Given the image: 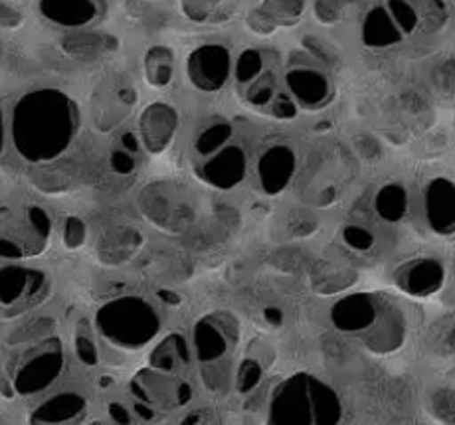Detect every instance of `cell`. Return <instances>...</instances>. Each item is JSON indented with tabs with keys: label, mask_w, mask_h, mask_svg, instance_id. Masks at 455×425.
Wrapping results in <instances>:
<instances>
[{
	"label": "cell",
	"mask_w": 455,
	"mask_h": 425,
	"mask_svg": "<svg viewBox=\"0 0 455 425\" xmlns=\"http://www.w3.org/2000/svg\"><path fill=\"white\" fill-rule=\"evenodd\" d=\"M80 127L76 103L58 90L26 93L14 106L12 143L26 161L46 162L62 154Z\"/></svg>",
	"instance_id": "cell-1"
},
{
	"label": "cell",
	"mask_w": 455,
	"mask_h": 425,
	"mask_svg": "<svg viewBox=\"0 0 455 425\" xmlns=\"http://www.w3.org/2000/svg\"><path fill=\"white\" fill-rule=\"evenodd\" d=\"M95 325L103 341L121 350L145 349L161 331V319L155 307L141 297H119L105 303L95 315Z\"/></svg>",
	"instance_id": "cell-2"
},
{
	"label": "cell",
	"mask_w": 455,
	"mask_h": 425,
	"mask_svg": "<svg viewBox=\"0 0 455 425\" xmlns=\"http://www.w3.org/2000/svg\"><path fill=\"white\" fill-rule=\"evenodd\" d=\"M64 370V350L58 338L40 344L32 357L20 364L12 386L20 396H32L50 388Z\"/></svg>",
	"instance_id": "cell-3"
},
{
	"label": "cell",
	"mask_w": 455,
	"mask_h": 425,
	"mask_svg": "<svg viewBox=\"0 0 455 425\" xmlns=\"http://www.w3.org/2000/svg\"><path fill=\"white\" fill-rule=\"evenodd\" d=\"M271 425H315L307 376H295L277 390L271 402Z\"/></svg>",
	"instance_id": "cell-4"
},
{
	"label": "cell",
	"mask_w": 455,
	"mask_h": 425,
	"mask_svg": "<svg viewBox=\"0 0 455 425\" xmlns=\"http://www.w3.org/2000/svg\"><path fill=\"white\" fill-rule=\"evenodd\" d=\"M238 334V325L228 313L198 320L195 333H192V346H195L196 358L204 364L222 360Z\"/></svg>",
	"instance_id": "cell-5"
},
{
	"label": "cell",
	"mask_w": 455,
	"mask_h": 425,
	"mask_svg": "<svg viewBox=\"0 0 455 425\" xmlns=\"http://www.w3.org/2000/svg\"><path fill=\"white\" fill-rule=\"evenodd\" d=\"M230 75V51L220 44L195 50L188 58V80L196 90L212 93L224 88Z\"/></svg>",
	"instance_id": "cell-6"
},
{
	"label": "cell",
	"mask_w": 455,
	"mask_h": 425,
	"mask_svg": "<svg viewBox=\"0 0 455 425\" xmlns=\"http://www.w3.org/2000/svg\"><path fill=\"white\" fill-rule=\"evenodd\" d=\"M246 154L240 146L226 145L224 149L208 157L204 164H200L198 175L212 188L230 190L246 177Z\"/></svg>",
	"instance_id": "cell-7"
},
{
	"label": "cell",
	"mask_w": 455,
	"mask_h": 425,
	"mask_svg": "<svg viewBox=\"0 0 455 425\" xmlns=\"http://www.w3.org/2000/svg\"><path fill=\"white\" fill-rule=\"evenodd\" d=\"M179 127V113L169 103H151L139 121L141 143L151 154H161L171 145Z\"/></svg>",
	"instance_id": "cell-8"
},
{
	"label": "cell",
	"mask_w": 455,
	"mask_h": 425,
	"mask_svg": "<svg viewBox=\"0 0 455 425\" xmlns=\"http://www.w3.org/2000/svg\"><path fill=\"white\" fill-rule=\"evenodd\" d=\"M380 301L371 295H353L335 303L331 319L339 331L345 333H366L379 317Z\"/></svg>",
	"instance_id": "cell-9"
},
{
	"label": "cell",
	"mask_w": 455,
	"mask_h": 425,
	"mask_svg": "<svg viewBox=\"0 0 455 425\" xmlns=\"http://www.w3.org/2000/svg\"><path fill=\"white\" fill-rule=\"evenodd\" d=\"M46 287V277L36 269L6 265L0 269V305L12 307L24 297H38Z\"/></svg>",
	"instance_id": "cell-10"
},
{
	"label": "cell",
	"mask_w": 455,
	"mask_h": 425,
	"mask_svg": "<svg viewBox=\"0 0 455 425\" xmlns=\"http://www.w3.org/2000/svg\"><path fill=\"white\" fill-rule=\"evenodd\" d=\"M366 344L374 352H392L404 342L406 336V320L400 311L392 305H382L379 309L374 325L366 331Z\"/></svg>",
	"instance_id": "cell-11"
},
{
	"label": "cell",
	"mask_w": 455,
	"mask_h": 425,
	"mask_svg": "<svg viewBox=\"0 0 455 425\" xmlns=\"http://www.w3.org/2000/svg\"><path fill=\"white\" fill-rule=\"evenodd\" d=\"M295 172V154L283 145L271 146L258 164L259 185L267 194H279Z\"/></svg>",
	"instance_id": "cell-12"
},
{
	"label": "cell",
	"mask_w": 455,
	"mask_h": 425,
	"mask_svg": "<svg viewBox=\"0 0 455 425\" xmlns=\"http://www.w3.org/2000/svg\"><path fill=\"white\" fill-rule=\"evenodd\" d=\"M182 382H174L171 374H163L156 370H147L137 374V378L131 382V392L137 400H143V404L153 405H171L180 404L179 390Z\"/></svg>",
	"instance_id": "cell-13"
},
{
	"label": "cell",
	"mask_w": 455,
	"mask_h": 425,
	"mask_svg": "<svg viewBox=\"0 0 455 425\" xmlns=\"http://www.w3.org/2000/svg\"><path fill=\"white\" fill-rule=\"evenodd\" d=\"M426 214L434 232L442 233V236H450V233H453L455 208H453V186L450 180L437 178L430 186H427Z\"/></svg>",
	"instance_id": "cell-14"
},
{
	"label": "cell",
	"mask_w": 455,
	"mask_h": 425,
	"mask_svg": "<svg viewBox=\"0 0 455 425\" xmlns=\"http://www.w3.org/2000/svg\"><path fill=\"white\" fill-rule=\"evenodd\" d=\"M40 12L50 22L66 26V28H82L98 19L100 3L92 0H46L40 3Z\"/></svg>",
	"instance_id": "cell-15"
},
{
	"label": "cell",
	"mask_w": 455,
	"mask_h": 425,
	"mask_svg": "<svg viewBox=\"0 0 455 425\" xmlns=\"http://www.w3.org/2000/svg\"><path fill=\"white\" fill-rule=\"evenodd\" d=\"M287 88L293 98L307 107H319L329 99L331 83L325 75L311 67H295L287 72Z\"/></svg>",
	"instance_id": "cell-16"
},
{
	"label": "cell",
	"mask_w": 455,
	"mask_h": 425,
	"mask_svg": "<svg viewBox=\"0 0 455 425\" xmlns=\"http://www.w3.org/2000/svg\"><path fill=\"white\" fill-rule=\"evenodd\" d=\"M85 413V400L80 394H58L34 412L30 425H74Z\"/></svg>",
	"instance_id": "cell-17"
},
{
	"label": "cell",
	"mask_w": 455,
	"mask_h": 425,
	"mask_svg": "<svg viewBox=\"0 0 455 425\" xmlns=\"http://www.w3.org/2000/svg\"><path fill=\"white\" fill-rule=\"evenodd\" d=\"M443 269L432 259H418L400 273L402 289L416 297H426L442 287Z\"/></svg>",
	"instance_id": "cell-18"
},
{
	"label": "cell",
	"mask_w": 455,
	"mask_h": 425,
	"mask_svg": "<svg viewBox=\"0 0 455 425\" xmlns=\"http://www.w3.org/2000/svg\"><path fill=\"white\" fill-rule=\"evenodd\" d=\"M309 394L315 425H337L343 415V407L335 390L319 380H309Z\"/></svg>",
	"instance_id": "cell-19"
},
{
	"label": "cell",
	"mask_w": 455,
	"mask_h": 425,
	"mask_svg": "<svg viewBox=\"0 0 455 425\" xmlns=\"http://www.w3.org/2000/svg\"><path fill=\"white\" fill-rule=\"evenodd\" d=\"M62 46L69 56L92 59V58L108 54L111 50H116V40L98 32H82V34H72V36H68L62 42Z\"/></svg>",
	"instance_id": "cell-20"
},
{
	"label": "cell",
	"mask_w": 455,
	"mask_h": 425,
	"mask_svg": "<svg viewBox=\"0 0 455 425\" xmlns=\"http://www.w3.org/2000/svg\"><path fill=\"white\" fill-rule=\"evenodd\" d=\"M188 360V346L180 334L169 336L151 354V366L163 374H172L179 366H185Z\"/></svg>",
	"instance_id": "cell-21"
},
{
	"label": "cell",
	"mask_w": 455,
	"mask_h": 425,
	"mask_svg": "<svg viewBox=\"0 0 455 425\" xmlns=\"http://www.w3.org/2000/svg\"><path fill=\"white\" fill-rule=\"evenodd\" d=\"M141 246V238L133 230H116L101 241L100 254L108 264H121L135 254Z\"/></svg>",
	"instance_id": "cell-22"
},
{
	"label": "cell",
	"mask_w": 455,
	"mask_h": 425,
	"mask_svg": "<svg viewBox=\"0 0 455 425\" xmlns=\"http://www.w3.org/2000/svg\"><path fill=\"white\" fill-rule=\"evenodd\" d=\"M147 80L155 88H166L174 75V54L164 46H153L145 56Z\"/></svg>",
	"instance_id": "cell-23"
},
{
	"label": "cell",
	"mask_w": 455,
	"mask_h": 425,
	"mask_svg": "<svg viewBox=\"0 0 455 425\" xmlns=\"http://www.w3.org/2000/svg\"><path fill=\"white\" fill-rule=\"evenodd\" d=\"M363 38L366 40V44H371L372 48H384L400 42L402 34L396 28V24L392 22L388 12L376 11L371 12L369 19H366Z\"/></svg>",
	"instance_id": "cell-24"
},
{
	"label": "cell",
	"mask_w": 455,
	"mask_h": 425,
	"mask_svg": "<svg viewBox=\"0 0 455 425\" xmlns=\"http://www.w3.org/2000/svg\"><path fill=\"white\" fill-rule=\"evenodd\" d=\"M406 206H408L406 190L398 185L384 186L379 193V198H376V208H379V214L382 216V218H387L388 222L400 220L406 212Z\"/></svg>",
	"instance_id": "cell-25"
},
{
	"label": "cell",
	"mask_w": 455,
	"mask_h": 425,
	"mask_svg": "<svg viewBox=\"0 0 455 425\" xmlns=\"http://www.w3.org/2000/svg\"><path fill=\"white\" fill-rule=\"evenodd\" d=\"M230 137H232V127L228 123H222V121H220V123L210 125L208 129H204L203 133H200V137L196 138V143H195V149H196L200 157L208 159V157H212V154H216L220 149H224L228 141H230Z\"/></svg>",
	"instance_id": "cell-26"
},
{
	"label": "cell",
	"mask_w": 455,
	"mask_h": 425,
	"mask_svg": "<svg viewBox=\"0 0 455 425\" xmlns=\"http://www.w3.org/2000/svg\"><path fill=\"white\" fill-rule=\"evenodd\" d=\"M356 279V275L351 272V269H343L337 265H325L321 269L319 277H315V287H323V293H335L345 289L347 285H353Z\"/></svg>",
	"instance_id": "cell-27"
},
{
	"label": "cell",
	"mask_w": 455,
	"mask_h": 425,
	"mask_svg": "<svg viewBox=\"0 0 455 425\" xmlns=\"http://www.w3.org/2000/svg\"><path fill=\"white\" fill-rule=\"evenodd\" d=\"M261 12L274 22V26H291L301 19L305 4L301 3H261Z\"/></svg>",
	"instance_id": "cell-28"
},
{
	"label": "cell",
	"mask_w": 455,
	"mask_h": 425,
	"mask_svg": "<svg viewBox=\"0 0 455 425\" xmlns=\"http://www.w3.org/2000/svg\"><path fill=\"white\" fill-rule=\"evenodd\" d=\"M235 75H238L240 83L256 82L261 75V56L256 50H243L238 58V66H235Z\"/></svg>",
	"instance_id": "cell-29"
},
{
	"label": "cell",
	"mask_w": 455,
	"mask_h": 425,
	"mask_svg": "<svg viewBox=\"0 0 455 425\" xmlns=\"http://www.w3.org/2000/svg\"><path fill=\"white\" fill-rule=\"evenodd\" d=\"M274 75L271 74H261L256 82H251L250 90H248V99L251 106H269V101L274 99Z\"/></svg>",
	"instance_id": "cell-30"
},
{
	"label": "cell",
	"mask_w": 455,
	"mask_h": 425,
	"mask_svg": "<svg viewBox=\"0 0 455 425\" xmlns=\"http://www.w3.org/2000/svg\"><path fill=\"white\" fill-rule=\"evenodd\" d=\"M387 8H390L388 14H390L392 22L396 24L400 34L414 32V28L418 26V14L412 6L406 3H388Z\"/></svg>",
	"instance_id": "cell-31"
},
{
	"label": "cell",
	"mask_w": 455,
	"mask_h": 425,
	"mask_svg": "<svg viewBox=\"0 0 455 425\" xmlns=\"http://www.w3.org/2000/svg\"><path fill=\"white\" fill-rule=\"evenodd\" d=\"M261 378V366L256 360H246L240 366L238 374H235V388L240 392H250L258 386V382Z\"/></svg>",
	"instance_id": "cell-32"
},
{
	"label": "cell",
	"mask_w": 455,
	"mask_h": 425,
	"mask_svg": "<svg viewBox=\"0 0 455 425\" xmlns=\"http://www.w3.org/2000/svg\"><path fill=\"white\" fill-rule=\"evenodd\" d=\"M432 413L443 423H453V394L450 390L445 392H437L432 397Z\"/></svg>",
	"instance_id": "cell-33"
},
{
	"label": "cell",
	"mask_w": 455,
	"mask_h": 425,
	"mask_svg": "<svg viewBox=\"0 0 455 425\" xmlns=\"http://www.w3.org/2000/svg\"><path fill=\"white\" fill-rule=\"evenodd\" d=\"M87 236V228L84 220L80 218H68L66 228H64V244L68 249H77L84 246Z\"/></svg>",
	"instance_id": "cell-34"
},
{
	"label": "cell",
	"mask_w": 455,
	"mask_h": 425,
	"mask_svg": "<svg viewBox=\"0 0 455 425\" xmlns=\"http://www.w3.org/2000/svg\"><path fill=\"white\" fill-rule=\"evenodd\" d=\"M182 12L192 22H204L214 14V8H218V3H182Z\"/></svg>",
	"instance_id": "cell-35"
},
{
	"label": "cell",
	"mask_w": 455,
	"mask_h": 425,
	"mask_svg": "<svg viewBox=\"0 0 455 425\" xmlns=\"http://www.w3.org/2000/svg\"><path fill=\"white\" fill-rule=\"evenodd\" d=\"M345 241L351 248L361 249V251L369 249L374 244L371 232L361 228V225H348V228L345 230Z\"/></svg>",
	"instance_id": "cell-36"
},
{
	"label": "cell",
	"mask_w": 455,
	"mask_h": 425,
	"mask_svg": "<svg viewBox=\"0 0 455 425\" xmlns=\"http://www.w3.org/2000/svg\"><path fill=\"white\" fill-rule=\"evenodd\" d=\"M76 350H77V357L82 358L84 364H95V362H98V349H95V344H93L90 334H80V336H77Z\"/></svg>",
	"instance_id": "cell-37"
},
{
	"label": "cell",
	"mask_w": 455,
	"mask_h": 425,
	"mask_svg": "<svg viewBox=\"0 0 455 425\" xmlns=\"http://www.w3.org/2000/svg\"><path fill=\"white\" fill-rule=\"evenodd\" d=\"M340 8H343L340 3H319L315 4V16H317L323 24H332L339 20Z\"/></svg>",
	"instance_id": "cell-38"
},
{
	"label": "cell",
	"mask_w": 455,
	"mask_h": 425,
	"mask_svg": "<svg viewBox=\"0 0 455 425\" xmlns=\"http://www.w3.org/2000/svg\"><path fill=\"white\" fill-rule=\"evenodd\" d=\"M248 26L251 28V32H258V34H271L275 32V26L274 22H271L267 16L261 12V11H256L251 12L248 16Z\"/></svg>",
	"instance_id": "cell-39"
},
{
	"label": "cell",
	"mask_w": 455,
	"mask_h": 425,
	"mask_svg": "<svg viewBox=\"0 0 455 425\" xmlns=\"http://www.w3.org/2000/svg\"><path fill=\"white\" fill-rule=\"evenodd\" d=\"M111 167H113V170L119 172V175H127V172L135 169V159L125 151H117V153H113V157H111Z\"/></svg>",
	"instance_id": "cell-40"
},
{
	"label": "cell",
	"mask_w": 455,
	"mask_h": 425,
	"mask_svg": "<svg viewBox=\"0 0 455 425\" xmlns=\"http://www.w3.org/2000/svg\"><path fill=\"white\" fill-rule=\"evenodd\" d=\"M109 415H111V420L119 423V425H129V421H131L129 412L121 404H111L109 405Z\"/></svg>",
	"instance_id": "cell-41"
},
{
	"label": "cell",
	"mask_w": 455,
	"mask_h": 425,
	"mask_svg": "<svg viewBox=\"0 0 455 425\" xmlns=\"http://www.w3.org/2000/svg\"><path fill=\"white\" fill-rule=\"evenodd\" d=\"M4 137H6L4 113H3V107H0V153H3V149H4Z\"/></svg>",
	"instance_id": "cell-42"
},
{
	"label": "cell",
	"mask_w": 455,
	"mask_h": 425,
	"mask_svg": "<svg viewBox=\"0 0 455 425\" xmlns=\"http://www.w3.org/2000/svg\"><path fill=\"white\" fill-rule=\"evenodd\" d=\"M279 313V311H275V309H271V311H267V315H266V319H267V323H269V320H275V325H279V323H282V320H283V317L282 315H279V317H275Z\"/></svg>",
	"instance_id": "cell-43"
}]
</instances>
